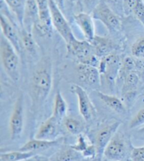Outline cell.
<instances>
[{
    "label": "cell",
    "mask_w": 144,
    "mask_h": 161,
    "mask_svg": "<svg viewBox=\"0 0 144 161\" xmlns=\"http://www.w3.org/2000/svg\"><path fill=\"white\" fill-rule=\"evenodd\" d=\"M52 86V68L49 59L39 62L32 76L30 85L31 111L37 112L44 104Z\"/></svg>",
    "instance_id": "cell-1"
},
{
    "label": "cell",
    "mask_w": 144,
    "mask_h": 161,
    "mask_svg": "<svg viewBox=\"0 0 144 161\" xmlns=\"http://www.w3.org/2000/svg\"><path fill=\"white\" fill-rule=\"evenodd\" d=\"M68 55L78 62L99 67L100 58L94 53V47L87 40H78L74 38L66 44Z\"/></svg>",
    "instance_id": "cell-2"
},
{
    "label": "cell",
    "mask_w": 144,
    "mask_h": 161,
    "mask_svg": "<svg viewBox=\"0 0 144 161\" xmlns=\"http://www.w3.org/2000/svg\"><path fill=\"white\" fill-rule=\"evenodd\" d=\"M0 55L6 73L13 81L18 82L21 76L18 52L2 34L0 39Z\"/></svg>",
    "instance_id": "cell-3"
},
{
    "label": "cell",
    "mask_w": 144,
    "mask_h": 161,
    "mask_svg": "<svg viewBox=\"0 0 144 161\" xmlns=\"http://www.w3.org/2000/svg\"><path fill=\"white\" fill-rule=\"evenodd\" d=\"M122 61L119 55L112 53L100 58L99 69V72L105 83L111 88H113L119 76Z\"/></svg>",
    "instance_id": "cell-4"
},
{
    "label": "cell",
    "mask_w": 144,
    "mask_h": 161,
    "mask_svg": "<svg viewBox=\"0 0 144 161\" xmlns=\"http://www.w3.org/2000/svg\"><path fill=\"white\" fill-rule=\"evenodd\" d=\"M93 19L100 21L108 29L115 32L121 29V21L114 11L106 4L104 0L100 1L92 11Z\"/></svg>",
    "instance_id": "cell-5"
},
{
    "label": "cell",
    "mask_w": 144,
    "mask_h": 161,
    "mask_svg": "<svg viewBox=\"0 0 144 161\" xmlns=\"http://www.w3.org/2000/svg\"><path fill=\"white\" fill-rule=\"evenodd\" d=\"M48 1L49 4L53 26L67 44L75 37L74 36L73 31H72L67 20L63 15V13L58 7L56 3L54 2V0H48Z\"/></svg>",
    "instance_id": "cell-6"
},
{
    "label": "cell",
    "mask_w": 144,
    "mask_h": 161,
    "mask_svg": "<svg viewBox=\"0 0 144 161\" xmlns=\"http://www.w3.org/2000/svg\"><path fill=\"white\" fill-rule=\"evenodd\" d=\"M24 126V99L23 95L17 98L13 105L12 113L9 119V132L11 140L21 137Z\"/></svg>",
    "instance_id": "cell-7"
},
{
    "label": "cell",
    "mask_w": 144,
    "mask_h": 161,
    "mask_svg": "<svg viewBox=\"0 0 144 161\" xmlns=\"http://www.w3.org/2000/svg\"><path fill=\"white\" fill-rule=\"evenodd\" d=\"M70 91L77 96L80 113L86 122H91L96 116V111L86 91L82 86L73 84Z\"/></svg>",
    "instance_id": "cell-8"
},
{
    "label": "cell",
    "mask_w": 144,
    "mask_h": 161,
    "mask_svg": "<svg viewBox=\"0 0 144 161\" xmlns=\"http://www.w3.org/2000/svg\"><path fill=\"white\" fill-rule=\"evenodd\" d=\"M127 155V145L125 138L117 132L106 146L103 156L110 161L125 160Z\"/></svg>",
    "instance_id": "cell-9"
},
{
    "label": "cell",
    "mask_w": 144,
    "mask_h": 161,
    "mask_svg": "<svg viewBox=\"0 0 144 161\" xmlns=\"http://www.w3.org/2000/svg\"><path fill=\"white\" fill-rule=\"evenodd\" d=\"M79 79L86 86L96 90L101 85V76L99 69L93 66L78 64L76 67Z\"/></svg>",
    "instance_id": "cell-10"
},
{
    "label": "cell",
    "mask_w": 144,
    "mask_h": 161,
    "mask_svg": "<svg viewBox=\"0 0 144 161\" xmlns=\"http://www.w3.org/2000/svg\"><path fill=\"white\" fill-rule=\"evenodd\" d=\"M140 81V76L136 71L129 73L122 80L121 96L126 107L131 105L136 96L137 88Z\"/></svg>",
    "instance_id": "cell-11"
},
{
    "label": "cell",
    "mask_w": 144,
    "mask_h": 161,
    "mask_svg": "<svg viewBox=\"0 0 144 161\" xmlns=\"http://www.w3.org/2000/svg\"><path fill=\"white\" fill-rule=\"evenodd\" d=\"M120 125V122H115L105 126L97 132L94 144L96 148L97 156H101L103 155L105 147L117 133Z\"/></svg>",
    "instance_id": "cell-12"
},
{
    "label": "cell",
    "mask_w": 144,
    "mask_h": 161,
    "mask_svg": "<svg viewBox=\"0 0 144 161\" xmlns=\"http://www.w3.org/2000/svg\"><path fill=\"white\" fill-rule=\"evenodd\" d=\"M59 125V121L56 119L52 116L50 117L39 126L34 135V138L37 139L47 141L58 139L60 131Z\"/></svg>",
    "instance_id": "cell-13"
},
{
    "label": "cell",
    "mask_w": 144,
    "mask_h": 161,
    "mask_svg": "<svg viewBox=\"0 0 144 161\" xmlns=\"http://www.w3.org/2000/svg\"><path fill=\"white\" fill-rule=\"evenodd\" d=\"M0 24H1L2 35L12 44L18 53H21L22 45L20 34L18 33L13 23L7 16L2 14L0 16Z\"/></svg>",
    "instance_id": "cell-14"
},
{
    "label": "cell",
    "mask_w": 144,
    "mask_h": 161,
    "mask_svg": "<svg viewBox=\"0 0 144 161\" xmlns=\"http://www.w3.org/2000/svg\"><path fill=\"white\" fill-rule=\"evenodd\" d=\"M74 19L81 29L86 40L91 42L96 36L92 16L86 13H80L74 16Z\"/></svg>",
    "instance_id": "cell-15"
},
{
    "label": "cell",
    "mask_w": 144,
    "mask_h": 161,
    "mask_svg": "<svg viewBox=\"0 0 144 161\" xmlns=\"http://www.w3.org/2000/svg\"><path fill=\"white\" fill-rule=\"evenodd\" d=\"M39 19V9L37 0H26L23 27L31 32L34 24L38 21Z\"/></svg>",
    "instance_id": "cell-16"
},
{
    "label": "cell",
    "mask_w": 144,
    "mask_h": 161,
    "mask_svg": "<svg viewBox=\"0 0 144 161\" xmlns=\"http://www.w3.org/2000/svg\"><path fill=\"white\" fill-rule=\"evenodd\" d=\"M60 142H61V138H59L58 139L54 141L37 139L34 138L33 139H31L25 143L18 150L36 153L37 151H42L53 148L59 145Z\"/></svg>",
    "instance_id": "cell-17"
},
{
    "label": "cell",
    "mask_w": 144,
    "mask_h": 161,
    "mask_svg": "<svg viewBox=\"0 0 144 161\" xmlns=\"http://www.w3.org/2000/svg\"><path fill=\"white\" fill-rule=\"evenodd\" d=\"M94 47V53L99 58L109 55L115 49V45L108 38L96 36L90 42Z\"/></svg>",
    "instance_id": "cell-18"
},
{
    "label": "cell",
    "mask_w": 144,
    "mask_h": 161,
    "mask_svg": "<svg viewBox=\"0 0 144 161\" xmlns=\"http://www.w3.org/2000/svg\"><path fill=\"white\" fill-rule=\"evenodd\" d=\"M96 96L103 104H105L111 110L119 114H125L126 107L122 100L113 95H109L97 91Z\"/></svg>",
    "instance_id": "cell-19"
},
{
    "label": "cell",
    "mask_w": 144,
    "mask_h": 161,
    "mask_svg": "<svg viewBox=\"0 0 144 161\" xmlns=\"http://www.w3.org/2000/svg\"><path fill=\"white\" fill-rule=\"evenodd\" d=\"M74 150L79 152L81 153L82 156L85 158H94L97 156V152L96 146L92 143H89L85 136L82 134H80L78 136V139L76 143L74 145L70 146Z\"/></svg>",
    "instance_id": "cell-20"
},
{
    "label": "cell",
    "mask_w": 144,
    "mask_h": 161,
    "mask_svg": "<svg viewBox=\"0 0 144 161\" xmlns=\"http://www.w3.org/2000/svg\"><path fill=\"white\" fill-rule=\"evenodd\" d=\"M81 156V153L74 150L70 146H65L53 155L50 161H77Z\"/></svg>",
    "instance_id": "cell-21"
},
{
    "label": "cell",
    "mask_w": 144,
    "mask_h": 161,
    "mask_svg": "<svg viewBox=\"0 0 144 161\" xmlns=\"http://www.w3.org/2000/svg\"><path fill=\"white\" fill-rule=\"evenodd\" d=\"M68 107L65 99L63 98L62 94L59 91L56 93L54 101V108L52 117L59 122H61L66 117Z\"/></svg>",
    "instance_id": "cell-22"
},
{
    "label": "cell",
    "mask_w": 144,
    "mask_h": 161,
    "mask_svg": "<svg viewBox=\"0 0 144 161\" xmlns=\"http://www.w3.org/2000/svg\"><path fill=\"white\" fill-rule=\"evenodd\" d=\"M19 34L21 40L22 49H23L31 55H35L37 51V44L32 35V33L25 29L24 27H21Z\"/></svg>",
    "instance_id": "cell-23"
},
{
    "label": "cell",
    "mask_w": 144,
    "mask_h": 161,
    "mask_svg": "<svg viewBox=\"0 0 144 161\" xmlns=\"http://www.w3.org/2000/svg\"><path fill=\"white\" fill-rule=\"evenodd\" d=\"M4 1L9 9L16 16L21 26L23 27L26 0H4Z\"/></svg>",
    "instance_id": "cell-24"
},
{
    "label": "cell",
    "mask_w": 144,
    "mask_h": 161,
    "mask_svg": "<svg viewBox=\"0 0 144 161\" xmlns=\"http://www.w3.org/2000/svg\"><path fill=\"white\" fill-rule=\"evenodd\" d=\"M36 156V153L22 151H8L0 154V160L1 161H21L27 160Z\"/></svg>",
    "instance_id": "cell-25"
},
{
    "label": "cell",
    "mask_w": 144,
    "mask_h": 161,
    "mask_svg": "<svg viewBox=\"0 0 144 161\" xmlns=\"http://www.w3.org/2000/svg\"><path fill=\"white\" fill-rule=\"evenodd\" d=\"M63 124L67 131L73 135L79 136L85 129L84 124L81 121L70 116H66L63 119Z\"/></svg>",
    "instance_id": "cell-26"
},
{
    "label": "cell",
    "mask_w": 144,
    "mask_h": 161,
    "mask_svg": "<svg viewBox=\"0 0 144 161\" xmlns=\"http://www.w3.org/2000/svg\"><path fill=\"white\" fill-rule=\"evenodd\" d=\"M39 9V21L49 27L54 28L48 0H37Z\"/></svg>",
    "instance_id": "cell-27"
},
{
    "label": "cell",
    "mask_w": 144,
    "mask_h": 161,
    "mask_svg": "<svg viewBox=\"0 0 144 161\" xmlns=\"http://www.w3.org/2000/svg\"><path fill=\"white\" fill-rule=\"evenodd\" d=\"M132 57L135 58L144 59V38L137 40L131 48Z\"/></svg>",
    "instance_id": "cell-28"
},
{
    "label": "cell",
    "mask_w": 144,
    "mask_h": 161,
    "mask_svg": "<svg viewBox=\"0 0 144 161\" xmlns=\"http://www.w3.org/2000/svg\"><path fill=\"white\" fill-rule=\"evenodd\" d=\"M144 126V108L137 112L129 124V128L130 129H137Z\"/></svg>",
    "instance_id": "cell-29"
},
{
    "label": "cell",
    "mask_w": 144,
    "mask_h": 161,
    "mask_svg": "<svg viewBox=\"0 0 144 161\" xmlns=\"http://www.w3.org/2000/svg\"><path fill=\"white\" fill-rule=\"evenodd\" d=\"M141 0H123L122 11L125 16H129L134 14L135 8Z\"/></svg>",
    "instance_id": "cell-30"
},
{
    "label": "cell",
    "mask_w": 144,
    "mask_h": 161,
    "mask_svg": "<svg viewBox=\"0 0 144 161\" xmlns=\"http://www.w3.org/2000/svg\"><path fill=\"white\" fill-rule=\"evenodd\" d=\"M130 161H144V146L132 147L130 153Z\"/></svg>",
    "instance_id": "cell-31"
},
{
    "label": "cell",
    "mask_w": 144,
    "mask_h": 161,
    "mask_svg": "<svg viewBox=\"0 0 144 161\" xmlns=\"http://www.w3.org/2000/svg\"><path fill=\"white\" fill-rule=\"evenodd\" d=\"M134 14L136 19L144 25V2L141 0L135 8Z\"/></svg>",
    "instance_id": "cell-32"
},
{
    "label": "cell",
    "mask_w": 144,
    "mask_h": 161,
    "mask_svg": "<svg viewBox=\"0 0 144 161\" xmlns=\"http://www.w3.org/2000/svg\"><path fill=\"white\" fill-rule=\"evenodd\" d=\"M104 1L106 4L109 6V7H111V5H113L115 7L120 6L122 9L123 0H104Z\"/></svg>",
    "instance_id": "cell-33"
},
{
    "label": "cell",
    "mask_w": 144,
    "mask_h": 161,
    "mask_svg": "<svg viewBox=\"0 0 144 161\" xmlns=\"http://www.w3.org/2000/svg\"><path fill=\"white\" fill-rule=\"evenodd\" d=\"M54 2L56 3V4L58 6L60 11L63 13H64L65 11V0H54Z\"/></svg>",
    "instance_id": "cell-34"
},
{
    "label": "cell",
    "mask_w": 144,
    "mask_h": 161,
    "mask_svg": "<svg viewBox=\"0 0 144 161\" xmlns=\"http://www.w3.org/2000/svg\"><path fill=\"white\" fill-rule=\"evenodd\" d=\"M37 160H38V159H37V157L35 156L34 157L31 158L24 160H21V161H37Z\"/></svg>",
    "instance_id": "cell-35"
},
{
    "label": "cell",
    "mask_w": 144,
    "mask_h": 161,
    "mask_svg": "<svg viewBox=\"0 0 144 161\" xmlns=\"http://www.w3.org/2000/svg\"><path fill=\"white\" fill-rule=\"evenodd\" d=\"M138 131L139 132L140 134H142V135H144V126H143L142 128H140L139 130H138Z\"/></svg>",
    "instance_id": "cell-36"
},
{
    "label": "cell",
    "mask_w": 144,
    "mask_h": 161,
    "mask_svg": "<svg viewBox=\"0 0 144 161\" xmlns=\"http://www.w3.org/2000/svg\"><path fill=\"white\" fill-rule=\"evenodd\" d=\"M37 161H44V160H37Z\"/></svg>",
    "instance_id": "cell-37"
},
{
    "label": "cell",
    "mask_w": 144,
    "mask_h": 161,
    "mask_svg": "<svg viewBox=\"0 0 144 161\" xmlns=\"http://www.w3.org/2000/svg\"><path fill=\"white\" fill-rule=\"evenodd\" d=\"M122 161H125V160H122Z\"/></svg>",
    "instance_id": "cell-38"
}]
</instances>
